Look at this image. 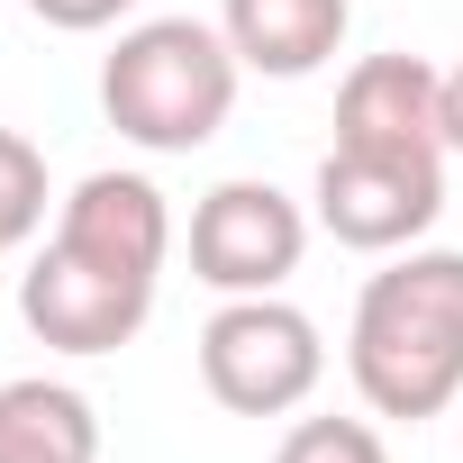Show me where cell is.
<instances>
[{"instance_id": "obj_1", "label": "cell", "mask_w": 463, "mask_h": 463, "mask_svg": "<svg viewBox=\"0 0 463 463\" xmlns=\"http://www.w3.org/2000/svg\"><path fill=\"white\" fill-rule=\"evenodd\" d=\"M345 373L373 418H445L463 400V255L454 246H400L345 327Z\"/></svg>"}, {"instance_id": "obj_8", "label": "cell", "mask_w": 463, "mask_h": 463, "mask_svg": "<svg viewBox=\"0 0 463 463\" xmlns=\"http://www.w3.org/2000/svg\"><path fill=\"white\" fill-rule=\"evenodd\" d=\"M55 237L118 264V273H146L164 282V255H173V209L146 173H82L64 200H55Z\"/></svg>"}, {"instance_id": "obj_12", "label": "cell", "mask_w": 463, "mask_h": 463, "mask_svg": "<svg viewBox=\"0 0 463 463\" xmlns=\"http://www.w3.org/2000/svg\"><path fill=\"white\" fill-rule=\"evenodd\" d=\"M273 463H391V445L373 418H300V427H282Z\"/></svg>"}, {"instance_id": "obj_2", "label": "cell", "mask_w": 463, "mask_h": 463, "mask_svg": "<svg viewBox=\"0 0 463 463\" xmlns=\"http://www.w3.org/2000/svg\"><path fill=\"white\" fill-rule=\"evenodd\" d=\"M237 82H246V64L227 46V28H209V19H137L100 55V109L146 155L209 146L237 109Z\"/></svg>"}, {"instance_id": "obj_11", "label": "cell", "mask_w": 463, "mask_h": 463, "mask_svg": "<svg viewBox=\"0 0 463 463\" xmlns=\"http://www.w3.org/2000/svg\"><path fill=\"white\" fill-rule=\"evenodd\" d=\"M46 200H55L46 155H37L19 128H0V255H10V246H28L37 227H46Z\"/></svg>"}, {"instance_id": "obj_13", "label": "cell", "mask_w": 463, "mask_h": 463, "mask_svg": "<svg viewBox=\"0 0 463 463\" xmlns=\"http://www.w3.org/2000/svg\"><path fill=\"white\" fill-rule=\"evenodd\" d=\"M28 10L46 19V28H64V37H100V28H118L137 0H28Z\"/></svg>"}, {"instance_id": "obj_10", "label": "cell", "mask_w": 463, "mask_h": 463, "mask_svg": "<svg viewBox=\"0 0 463 463\" xmlns=\"http://www.w3.org/2000/svg\"><path fill=\"white\" fill-rule=\"evenodd\" d=\"M0 463H100V409L73 382H0Z\"/></svg>"}, {"instance_id": "obj_14", "label": "cell", "mask_w": 463, "mask_h": 463, "mask_svg": "<svg viewBox=\"0 0 463 463\" xmlns=\"http://www.w3.org/2000/svg\"><path fill=\"white\" fill-rule=\"evenodd\" d=\"M445 155H463V64L445 73Z\"/></svg>"}, {"instance_id": "obj_7", "label": "cell", "mask_w": 463, "mask_h": 463, "mask_svg": "<svg viewBox=\"0 0 463 463\" xmlns=\"http://www.w3.org/2000/svg\"><path fill=\"white\" fill-rule=\"evenodd\" d=\"M336 146L445 155V73L418 64V55H364L336 82Z\"/></svg>"}, {"instance_id": "obj_3", "label": "cell", "mask_w": 463, "mask_h": 463, "mask_svg": "<svg viewBox=\"0 0 463 463\" xmlns=\"http://www.w3.org/2000/svg\"><path fill=\"white\" fill-rule=\"evenodd\" d=\"M200 382L227 418H291L327 382V336L282 291L218 300V318L200 327Z\"/></svg>"}, {"instance_id": "obj_5", "label": "cell", "mask_w": 463, "mask_h": 463, "mask_svg": "<svg viewBox=\"0 0 463 463\" xmlns=\"http://www.w3.org/2000/svg\"><path fill=\"white\" fill-rule=\"evenodd\" d=\"M309 255V209L255 173L200 191L191 209V273L218 291V300H255V291H282Z\"/></svg>"}, {"instance_id": "obj_6", "label": "cell", "mask_w": 463, "mask_h": 463, "mask_svg": "<svg viewBox=\"0 0 463 463\" xmlns=\"http://www.w3.org/2000/svg\"><path fill=\"white\" fill-rule=\"evenodd\" d=\"M19 318L55 354H118L155 318V282L118 273V264H100V255H82L64 237H46V255L19 273Z\"/></svg>"}, {"instance_id": "obj_9", "label": "cell", "mask_w": 463, "mask_h": 463, "mask_svg": "<svg viewBox=\"0 0 463 463\" xmlns=\"http://www.w3.org/2000/svg\"><path fill=\"white\" fill-rule=\"evenodd\" d=\"M218 28H227L246 73L309 82L318 64H336V46L354 28V0H218Z\"/></svg>"}, {"instance_id": "obj_4", "label": "cell", "mask_w": 463, "mask_h": 463, "mask_svg": "<svg viewBox=\"0 0 463 463\" xmlns=\"http://www.w3.org/2000/svg\"><path fill=\"white\" fill-rule=\"evenodd\" d=\"M318 227L354 255H400L445 218V155H373V146H327L318 182Z\"/></svg>"}]
</instances>
